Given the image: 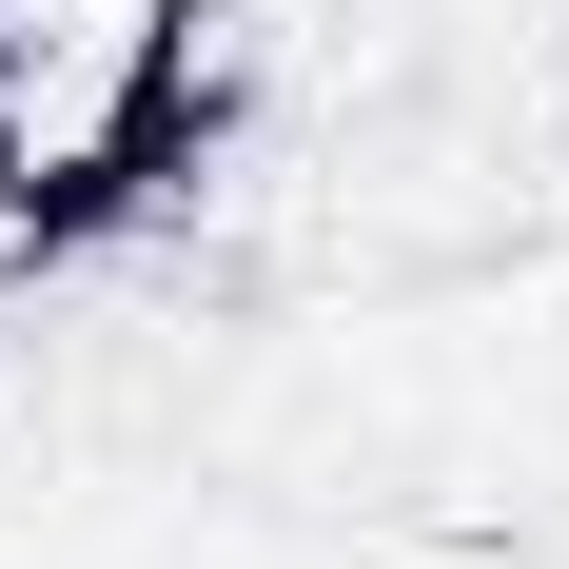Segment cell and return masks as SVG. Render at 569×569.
<instances>
[{"label": "cell", "instance_id": "cell-1", "mask_svg": "<svg viewBox=\"0 0 569 569\" xmlns=\"http://www.w3.org/2000/svg\"><path fill=\"white\" fill-rule=\"evenodd\" d=\"M197 118V0H0V217L20 256L158 197Z\"/></svg>", "mask_w": 569, "mask_h": 569}]
</instances>
